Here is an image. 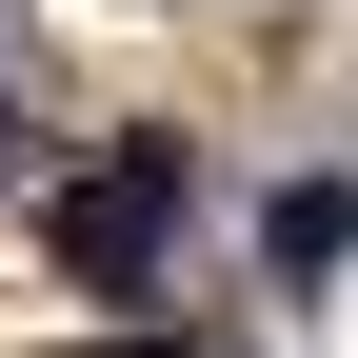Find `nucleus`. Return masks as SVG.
Here are the masks:
<instances>
[{
  "label": "nucleus",
  "instance_id": "nucleus-1",
  "mask_svg": "<svg viewBox=\"0 0 358 358\" xmlns=\"http://www.w3.org/2000/svg\"><path fill=\"white\" fill-rule=\"evenodd\" d=\"M40 239H60V279L140 299V279H159V239H179V140H120L100 179H60V219H40Z\"/></svg>",
  "mask_w": 358,
  "mask_h": 358
},
{
  "label": "nucleus",
  "instance_id": "nucleus-2",
  "mask_svg": "<svg viewBox=\"0 0 358 358\" xmlns=\"http://www.w3.org/2000/svg\"><path fill=\"white\" fill-rule=\"evenodd\" d=\"M259 259H279V279H338L358 259V179H279V199H259Z\"/></svg>",
  "mask_w": 358,
  "mask_h": 358
},
{
  "label": "nucleus",
  "instance_id": "nucleus-3",
  "mask_svg": "<svg viewBox=\"0 0 358 358\" xmlns=\"http://www.w3.org/2000/svg\"><path fill=\"white\" fill-rule=\"evenodd\" d=\"M80 358H179V338H80Z\"/></svg>",
  "mask_w": 358,
  "mask_h": 358
}]
</instances>
